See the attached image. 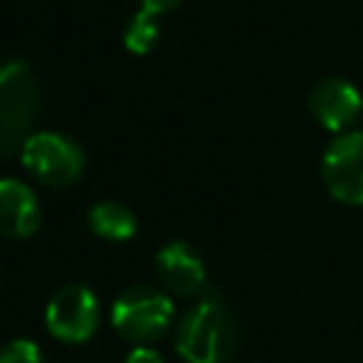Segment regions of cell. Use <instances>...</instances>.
I'll use <instances>...</instances> for the list:
<instances>
[{"label":"cell","mask_w":363,"mask_h":363,"mask_svg":"<svg viewBox=\"0 0 363 363\" xmlns=\"http://www.w3.org/2000/svg\"><path fill=\"white\" fill-rule=\"evenodd\" d=\"M238 340V320L218 292L199 295L173 332V346L184 363H227Z\"/></svg>","instance_id":"1"},{"label":"cell","mask_w":363,"mask_h":363,"mask_svg":"<svg viewBox=\"0 0 363 363\" xmlns=\"http://www.w3.org/2000/svg\"><path fill=\"white\" fill-rule=\"evenodd\" d=\"M40 79L23 60H0V156H20L40 116Z\"/></svg>","instance_id":"2"},{"label":"cell","mask_w":363,"mask_h":363,"mask_svg":"<svg viewBox=\"0 0 363 363\" xmlns=\"http://www.w3.org/2000/svg\"><path fill=\"white\" fill-rule=\"evenodd\" d=\"M173 318V303L170 295L159 286L147 284H133L128 286L111 306V326L113 332L136 346L159 340Z\"/></svg>","instance_id":"3"},{"label":"cell","mask_w":363,"mask_h":363,"mask_svg":"<svg viewBox=\"0 0 363 363\" xmlns=\"http://www.w3.org/2000/svg\"><path fill=\"white\" fill-rule=\"evenodd\" d=\"M23 167L45 187L62 190L79 182L85 170V156L74 139L54 130H34L23 150H20Z\"/></svg>","instance_id":"4"},{"label":"cell","mask_w":363,"mask_h":363,"mask_svg":"<svg viewBox=\"0 0 363 363\" xmlns=\"http://www.w3.org/2000/svg\"><path fill=\"white\" fill-rule=\"evenodd\" d=\"M99 326L96 295L85 284L60 286L45 303V329L62 343H85Z\"/></svg>","instance_id":"5"},{"label":"cell","mask_w":363,"mask_h":363,"mask_svg":"<svg viewBox=\"0 0 363 363\" xmlns=\"http://www.w3.org/2000/svg\"><path fill=\"white\" fill-rule=\"evenodd\" d=\"M320 176L329 196L340 204H363V130L335 136L320 159Z\"/></svg>","instance_id":"6"},{"label":"cell","mask_w":363,"mask_h":363,"mask_svg":"<svg viewBox=\"0 0 363 363\" xmlns=\"http://www.w3.org/2000/svg\"><path fill=\"white\" fill-rule=\"evenodd\" d=\"M306 108H309L312 119L320 128H326L329 133H337L340 136V133L352 130V125L360 119V113H363V96H360V91L349 79L326 77V79H318L309 88Z\"/></svg>","instance_id":"7"},{"label":"cell","mask_w":363,"mask_h":363,"mask_svg":"<svg viewBox=\"0 0 363 363\" xmlns=\"http://www.w3.org/2000/svg\"><path fill=\"white\" fill-rule=\"evenodd\" d=\"M153 269H156L159 286L167 295H182V298L199 295L204 289V281H207V269H204L201 255L184 241L162 244L156 258H153Z\"/></svg>","instance_id":"8"},{"label":"cell","mask_w":363,"mask_h":363,"mask_svg":"<svg viewBox=\"0 0 363 363\" xmlns=\"http://www.w3.org/2000/svg\"><path fill=\"white\" fill-rule=\"evenodd\" d=\"M43 207L34 190L20 179H0V235L28 238L40 230Z\"/></svg>","instance_id":"9"},{"label":"cell","mask_w":363,"mask_h":363,"mask_svg":"<svg viewBox=\"0 0 363 363\" xmlns=\"http://www.w3.org/2000/svg\"><path fill=\"white\" fill-rule=\"evenodd\" d=\"M88 230L102 238V241H113V244H122V241H130L139 230V221L133 216L130 207L119 204V201H96L88 207Z\"/></svg>","instance_id":"10"},{"label":"cell","mask_w":363,"mask_h":363,"mask_svg":"<svg viewBox=\"0 0 363 363\" xmlns=\"http://www.w3.org/2000/svg\"><path fill=\"white\" fill-rule=\"evenodd\" d=\"M159 34H162V26H159V17L150 14V11H136L128 26H125V34H122V43L130 54H150L159 43Z\"/></svg>","instance_id":"11"},{"label":"cell","mask_w":363,"mask_h":363,"mask_svg":"<svg viewBox=\"0 0 363 363\" xmlns=\"http://www.w3.org/2000/svg\"><path fill=\"white\" fill-rule=\"evenodd\" d=\"M0 363H48V360L34 340L17 337V340H9L6 346H0Z\"/></svg>","instance_id":"12"},{"label":"cell","mask_w":363,"mask_h":363,"mask_svg":"<svg viewBox=\"0 0 363 363\" xmlns=\"http://www.w3.org/2000/svg\"><path fill=\"white\" fill-rule=\"evenodd\" d=\"M125 363H164V357H162L156 349L136 346V349H130V354L125 357Z\"/></svg>","instance_id":"13"},{"label":"cell","mask_w":363,"mask_h":363,"mask_svg":"<svg viewBox=\"0 0 363 363\" xmlns=\"http://www.w3.org/2000/svg\"><path fill=\"white\" fill-rule=\"evenodd\" d=\"M176 6H182V0H139V9H142V11H150V14H156V17L173 11Z\"/></svg>","instance_id":"14"}]
</instances>
